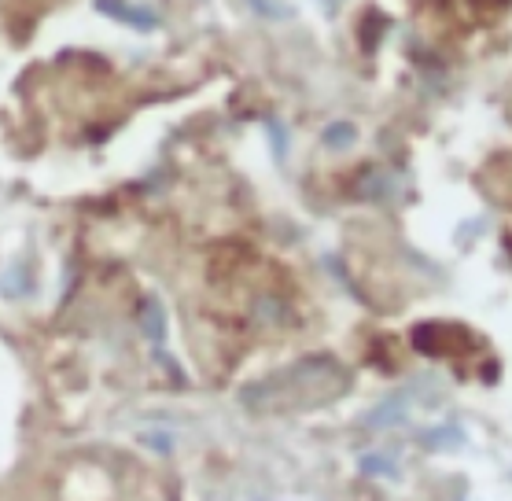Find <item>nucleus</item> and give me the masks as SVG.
Returning a JSON list of instances; mask_svg holds the SVG:
<instances>
[{
	"instance_id": "nucleus-1",
	"label": "nucleus",
	"mask_w": 512,
	"mask_h": 501,
	"mask_svg": "<svg viewBox=\"0 0 512 501\" xmlns=\"http://www.w3.org/2000/svg\"><path fill=\"white\" fill-rule=\"evenodd\" d=\"M100 8H104V12H111V15H118V19H126V23H140V26H152L155 23L148 12H137V8H115L111 0H100Z\"/></svg>"
},
{
	"instance_id": "nucleus-2",
	"label": "nucleus",
	"mask_w": 512,
	"mask_h": 501,
	"mask_svg": "<svg viewBox=\"0 0 512 501\" xmlns=\"http://www.w3.org/2000/svg\"><path fill=\"white\" fill-rule=\"evenodd\" d=\"M350 133H354V129H350V126L328 129V137H325V140H350Z\"/></svg>"
}]
</instances>
